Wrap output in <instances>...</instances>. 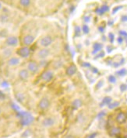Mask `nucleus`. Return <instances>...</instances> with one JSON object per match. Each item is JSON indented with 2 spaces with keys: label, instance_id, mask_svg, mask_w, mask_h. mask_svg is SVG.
Wrapping results in <instances>:
<instances>
[{
  "label": "nucleus",
  "instance_id": "1",
  "mask_svg": "<svg viewBox=\"0 0 127 138\" xmlns=\"http://www.w3.org/2000/svg\"><path fill=\"white\" fill-rule=\"evenodd\" d=\"M17 116L20 118V123L23 126H27L34 121V116L27 112H19Z\"/></svg>",
  "mask_w": 127,
  "mask_h": 138
},
{
  "label": "nucleus",
  "instance_id": "2",
  "mask_svg": "<svg viewBox=\"0 0 127 138\" xmlns=\"http://www.w3.org/2000/svg\"><path fill=\"white\" fill-rule=\"evenodd\" d=\"M50 106V101L48 98H42L38 103V107L41 110H46Z\"/></svg>",
  "mask_w": 127,
  "mask_h": 138
},
{
  "label": "nucleus",
  "instance_id": "3",
  "mask_svg": "<svg viewBox=\"0 0 127 138\" xmlns=\"http://www.w3.org/2000/svg\"><path fill=\"white\" fill-rule=\"evenodd\" d=\"M53 40H52V36H46L45 37H43L41 40V46L42 47H47L48 46H50L52 43Z\"/></svg>",
  "mask_w": 127,
  "mask_h": 138
},
{
  "label": "nucleus",
  "instance_id": "4",
  "mask_svg": "<svg viewBox=\"0 0 127 138\" xmlns=\"http://www.w3.org/2000/svg\"><path fill=\"white\" fill-rule=\"evenodd\" d=\"M53 77H54L53 72L51 71H47L41 74V79L45 82H50L53 78Z\"/></svg>",
  "mask_w": 127,
  "mask_h": 138
},
{
  "label": "nucleus",
  "instance_id": "5",
  "mask_svg": "<svg viewBox=\"0 0 127 138\" xmlns=\"http://www.w3.org/2000/svg\"><path fill=\"white\" fill-rule=\"evenodd\" d=\"M6 44L8 46L10 47H15L18 44V39L16 36H9L6 41Z\"/></svg>",
  "mask_w": 127,
  "mask_h": 138
},
{
  "label": "nucleus",
  "instance_id": "6",
  "mask_svg": "<svg viewBox=\"0 0 127 138\" xmlns=\"http://www.w3.org/2000/svg\"><path fill=\"white\" fill-rule=\"evenodd\" d=\"M17 54H18V55H19L22 57H27L30 54V49L27 47H21L18 50Z\"/></svg>",
  "mask_w": 127,
  "mask_h": 138
},
{
  "label": "nucleus",
  "instance_id": "7",
  "mask_svg": "<svg viewBox=\"0 0 127 138\" xmlns=\"http://www.w3.org/2000/svg\"><path fill=\"white\" fill-rule=\"evenodd\" d=\"M126 119H127V116L125 112H119V114L117 115L115 120L117 121V123L122 124V123H124L125 121H126Z\"/></svg>",
  "mask_w": 127,
  "mask_h": 138
},
{
  "label": "nucleus",
  "instance_id": "8",
  "mask_svg": "<svg viewBox=\"0 0 127 138\" xmlns=\"http://www.w3.org/2000/svg\"><path fill=\"white\" fill-rule=\"evenodd\" d=\"M55 124V120L52 117H47L42 121V125L45 127H51Z\"/></svg>",
  "mask_w": 127,
  "mask_h": 138
},
{
  "label": "nucleus",
  "instance_id": "9",
  "mask_svg": "<svg viewBox=\"0 0 127 138\" xmlns=\"http://www.w3.org/2000/svg\"><path fill=\"white\" fill-rule=\"evenodd\" d=\"M49 54V50L48 49H41L37 52V57L41 59H45L46 58Z\"/></svg>",
  "mask_w": 127,
  "mask_h": 138
},
{
  "label": "nucleus",
  "instance_id": "10",
  "mask_svg": "<svg viewBox=\"0 0 127 138\" xmlns=\"http://www.w3.org/2000/svg\"><path fill=\"white\" fill-rule=\"evenodd\" d=\"M34 41V36H32V35H27L24 37V44L26 45V46H29L31 45Z\"/></svg>",
  "mask_w": 127,
  "mask_h": 138
},
{
  "label": "nucleus",
  "instance_id": "11",
  "mask_svg": "<svg viewBox=\"0 0 127 138\" xmlns=\"http://www.w3.org/2000/svg\"><path fill=\"white\" fill-rule=\"evenodd\" d=\"M19 77L21 80L23 81H25L27 80V78H29V73H28V71L26 70V69H23L21 70L19 72Z\"/></svg>",
  "mask_w": 127,
  "mask_h": 138
},
{
  "label": "nucleus",
  "instance_id": "12",
  "mask_svg": "<svg viewBox=\"0 0 127 138\" xmlns=\"http://www.w3.org/2000/svg\"><path fill=\"white\" fill-rule=\"evenodd\" d=\"M28 70L32 72V73H35L38 71V65L36 62H34V61H31L28 64Z\"/></svg>",
  "mask_w": 127,
  "mask_h": 138
},
{
  "label": "nucleus",
  "instance_id": "13",
  "mask_svg": "<svg viewBox=\"0 0 127 138\" xmlns=\"http://www.w3.org/2000/svg\"><path fill=\"white\" fill-rule=\"evenodd\" d=\"M20 61H19V59L18 57H11L10 59H9V61H8V65H10V66H16V65H18L19 64Z\"/></svg>",
  "mask_w": 127,
  "mask_h": 138
},
{
  "label": "nucleus",
  "instance_id": "14",
  "mask_svg": "<svg viewBox=\"0 0 127 138\" xmlns=\"http://www.w3.org/2000/svg\"><path fill=\"white\" fill-rule=\"evenodd\" d=\"M120 133H121V129L119 127H112L109 131V134L112 136H118Z\"/></svg>",
  "mask_w": 127,
  "mask_h": 138
},
{
  "label": "nucleus",
  "instance_id": "15",
  "mask_svg": "<svg viewBox=\"0 0 127 138\" xmlns=\"http://www.w3.org/2000/svg\"><path fill=\"white\" fill-rule=\"evenodd\" d=\"M76 72V67L75 65H70V67H68V68L66 69V74L69 76H72Z\"/></svg>",
  "mask_w": 127,
  "mask_h": 138
},
{
  "label": "nucleus",
  "instance_id": "16",
  "mask_svg": "<svg viewBox=\"0 0 127 138\" xmlns=\"http://www.w3.org/2000/svg\"><path fill=\"white\" fill-rule=\"evenodd\" d=\"M82 104H83V103L80 99H75L72 103V107L73 109H77L82 106Z\"/></svg>",
  "mask_w": 127,
  "mask_h": 138
},
{
  "label": "nucleus",
  "instance_id": "17",
  "mask_svg": "<svg viewBox=\"0 0 127 138\" xmlns=\"http://www.w3.org/2000/svg\"><path fill=\"white\" fill-rule=\"evenodd\" d=\"M112 98L111 97H109V96H106L104 98V99L102 100V103L100 104V106L101 107H103V106H109L111 103H112Z\"/></svg>",
  "mask_w": 127,
  "mask_h": 138
},
{
  "label": "nucleus",
  "instance_id": "18",
  "mask_svg": "<svg viewBox=\"0 0 127 138\" xmlns=\"http://www.w3.org/2000/svg\"><path fill=\"white\" fill-rule=\"evenodd\" d=\"M109 6H102L101 8H99V9H97V10H96V12L99 14V15H102L103 13H104L105 12H107V11H109Z\"/></svg>",
  "mask_w": 127,
  "mask_h": 138
},
{
  "label": "nucleus",
  "instance_id": "19",
  "mask_svg": "<svg viewBox=\"0 0 127 138\" xmlns=\"http://www.w3.org/2000/svg\"><path fill=\"white\" fill-rule=\"evenodd\" d=\"M93 48H94V51L92 52L93 54H96L97 52H99L101 51V50L102 49V44H99V43H95L93 46Z\"/></svg>",
  "mask_w": 127,
  "mask_h": 138
},
{
  "label": "nucleus",
  "instance_id": "20",
  "mask_svg": "<svg viewBox=\"0 0 127 138\" xmlns=\"http://www.w3.org/2000/svg\"><path fill=\"white\" fill-rule=\"evenodd\" d=\"M16 98L17 99L18 102L23 103L24 100V98H25V97H24V94H22V93H17V94L16 95Z\"/></svg>",
  "mask_w": 127,
  "mask_h": 138
},
{
  "label": "nucleus",
  "instance_id": "21",
  "mask_svg": "<svg viewBox=\"0 0 127 138\" xmlns=\"http://www.w3.org/2000/svg\"><path fill=\"white\" fill-rule=\"evenodd\" d=\"M19 3L21 6L27 7L31 5V0H19Z\"/></svg>",
  "mask_w": 127,
  "mask_h": 138
},
{
  "label": "nucleus",
  "instance_id": "22",
  "mask_svg": "<svg viewBox=\"0 0 127 138\" xmlns=\"http://www.w3.org/2000/svg\"><path fill=\"white\" fill-rule=\"evenodd\" d=\"M119 106V102H113V103H111L109 105V109H113L118 107Z\"/></svg>",
  "mask_w": 127,
  "mask_h": 138
},
{
  "label": "nucleus",
  "instance_id": "23",
  "mask_svg": "<svg viewBox=\"0 0 127 138\" xmlns=\"http://www.w3.org/2000/svg\"><path fill=\"white\" fill-rule=\"evenodd\" d=\"M125 73H126V71H125V68H122V69H121V70H119V71L116 72V74H119V76H124L125 74Z\"/></svg>",
  "mask_w": 127,
  "mask_h": 138
},
{
  "label": "nucleus",
  "instance_id": "24",
  "mask_svg": "<svg viewBox=\"0 0 127 138\" xmlns=\"http://www.w3.org/2000/svg\"><path fill=\"white\" fill-rule=\"evenodd\" d=\"M83 32L84 33H89V31H90V29H89V27H88V26L87 25H83Z\"/></svg>",
  "mask_w": 127,
  "mask_h": 138
},
{
  "label": "nucleus",
  "instance_id": "25",
  "mask_svg": "<svg viewBox=\"0 0 127 138\" xmlns=\"http://www.w3.org/2000/svg\"><path fill=\"white\" fill-rule=\"evenodd\" d=\"M109 81L111 82V83H115L116 82V78L114 75H110L109 77Z\"/></svg>",
  "mask_w": 127,
  "mask_h": 138
},
{
  "label": "nucleus",
  "instance_id": "26",
  "mask_svg": "<svg viewBox=\"0 0 127 138\" xmlns=\"http://www.w3.org/2000/svg\"><path fill=\"white\" fill-rule=\"evenodd\" d=\"M11 54H12V51H11V50H5L4 51H3V54H4V56L5 57H9L10 55H11Z\"/></svg>",
  "mask_w": 127,
  "mask_h": 138
},
{
  "label": "nucleus",
  "instance_id": "27",
  "mask_svg": "<svg viewBox=\"0 0 127 138\" xmlns=\"http://www.w3.org/2000/svg\"><path fill=\"white\" fill-rule=\"evenodd\" d=\"M106 115V112H105L104 111H101V112H100L98 114H97V118L100 120V119H102V118Z\"/></svg>",
  "mask_w": 127,
  "mask_h": 138
},
{
  "label": "nucleus",
  "instance_id": "28",
  "mask_svg": "<svg viewBox=\"0 0 127 138\" xmlns=\"http://www.w3.org/2000/svg\"><path fill=\"white\" fill-rule=\"evenodd\" d=\"M7 19H8V17L6 15H2L1 16H0V20L3 21V22L7 21Z\"/></svg>",
  "mask_w": 127,
  "mask_h": 138
},
{
  "label": "nucleus",
  "instance_id": "29",
  "mask_svg": "<svg viewBox=\"0 0 127 138\" xmlns=\"http://www.w3.org/2000/svg\"><path fill=\"white\" fill-rule=\"evenodd\" d=\"M120 90L121 92H125V90H127V85L125 84H122L120 85Z\"/></svg>",
  "mask_w": 127,
  "mask_h": 138
},
{
  "label": "nucleus",
  "instance_id": "30",
  "mask_svg": "<svg viewBox=\"0 0 127 138\" xmlns=\"http://www.w3.org/2000/svg\"><path fill=\"white\" fill-rule=\"evenodd\" d=\"M109 39H110V42H111V43H113V42H114V38H115L114 34L112 33H110L109 34Z\"/></svg>",
  "mask_w": 127,
  "mask_h": 138
},
{
  "label": "nucleus",
  "instance_id": "31",
  "mask_svg": "<svg viewBox=\"0 0 127 138\" xmlns=\"http://www.w3.org/2000/svg\"><path fill=\"white\" fill-rule=\"evenodd\" d=\"M75 33H76V36H79L80 33V28L79 27H75Z\"/></svg>",
  "mask_w": 127,
  "mask_h": 138
},
{
  "label": "nucleus",
  "instance_id": "32",
  "mask_svg": "<svg viewBox=\"0 0 127 138\" xmlns=\"http://www.w3.org/2000/svg\"><path fill=\"white\" fill-rule=\"evenodd\" d=\"M122 6H117V7H115V8H114L113 9V10H112V14H115V12H117V11H119L120 9H122Z\"/></svg>",
  "mask_w": 127,
  "mask_h": 138
},
{
  "label": "nucleus",
  "instance_id": "33",
  "mask_svg": "<svg viewBox=\"0 0 127 138\" xmlns=\"http://www.w3.org/2000/svg\"><path fill=\"white\" fill-rule=\"evenodd\" d=\"M119 34H120L121 36H125V37H127V33H126L125 31L121 30V31H119Z\"/></svg>",
  "mask_w": 127,
  "mask_h": 138
},
{
  "label": "nucleus",
  "instance_id": "34",
  "mask_svg": "<svg viewBox=\"0 0 127 138\" xmlns=\"http://www.w3.org/2000/svg\"><path fill=\"white\" fill-rule=\"evenodd\" d=\"M104 85V82H103V81H100L98 83H97V89H99V88H101V87H102V85Z\"/></svg>",
  "mask_w": 127,
  "mask_h": 138
},
{
  "label": "nucleus",
  "instance_id": "35",
  "mask_svg": "<svg viewBox=\"0 0 127 138\" xmlns=\"http://www.w3.org/2000/svg\"><path fill=\"white\" fill-rule=\"evenodd\" d=\"M121 20L122 22H127V16H122L121 18Z\"/></svg>",
  "mask_w": 127,
  "mask_h": 138
},
{
  "label": "nucleus",
  "instance_id": "36",
  "mask_svg": "<svg viewBox=\"0 0 127 138\" xmlns=\"http://www.w3.org/2000/svg\"><path fill=\"white\" fill-rule=\"evenodd\" d=\"M1 85H2L3 87H4V88H7V87L9 86V84H8V82H3L1 84Z\"/></svg>",
  "mask_w": 127,
  "mask_h": 138
},
{
  "label": "nucleus",
  "instance_id": "37",
  "mask_svg": "<svg viewBox=\"0 0 127 138\" xmlns=\"http://www.w3.org/2000/svg\"><path fill=\"white\" fill-rule=\"evenodd\" d=\"M97 135V133H91V134L88 136V138H95Z\"/></svg>",
  "mask_w": 127,
  "mask_h": 138
},
{
  "label": "nucleus",
  "instance_id": "38",
  "mask_svg": "<svg viewBox=\"0 0 127 138\" xmlns=\"http://www.w3.org/2000/svg\"><path fill=\"white\" fill-rule=\"evenodd\" d=\"M122 41H123V38H122V36H119V37L118 38V42H119V44H122Z\"/></svg>",
  "mask_w": 127,
  "mask_h": 138
},
{
  "label": "nucleus",
  "instance_id": "39",
  "mask_svg": "<svg viewBox=\"0 0 127 138\" xmlns=\"http://www.w3.org/2000/svg\"><path fill=\"white\" fill-rule=\"evenodd\" d=\"M104 52L101 51V52L97 55V57H104Z\"/></svg>",
  "mask_w": 127,
  "mask_h": 138
},
{
  "label": "nucleus",
  "instance_id": "40",
  "mask_svg": "<svg viewBox=\"0 0 127 138\" xmlns=\"http://www.w3.org/2000/svg\"><path fill=\"white\" fill-rule=\"evenodd\" d=\"M13 109H15L16 111L19 110V107H17V106H16V105H15V104H13Z\"/></svg>",
  "mask_w": 127,
  "mask_h": 138
},
{
  "label": "nucleus",
  "instance_id": "41",
  "mask_svg": "<svg viewBox=\"0 0 127 138\" xmlns=\"http://www.w3.org/2000/svg\"><path fill=\"white\" fill-rule=\"evenodd\" d=\"M64 138H75V136H73V135L69 134V135H66Z\"/></svg>",
  "mask_w": 127,
  "mask_h": 138
},
{
  "label": "nucleus",
  "instance_id": "42",
  "mask_svg": "<svg viewBox=\"0 0 127 138\" xmlns=\"http://www.w3.org/2000/svg\"><path fill=\"white\" fill-rule=\"evenodd\" d=\"M83 66H84V67H90V66H91V65H90L89 63L85 62L84 64H83Z\"/></svg>",
  "mask_w": 127,
  "mask_h": 138
},
{
  "label": "nucleus",
  "instance_id": "43",
  "mask_svg": "<svg viewBox=\"0 0 127 138\" xmlns=\"http://www.w3.org/2000/svg\"><path fill=\"white\" fill-rule=\"evenodd\" d=\"M107 49H108V52L110 53V52H112V47H109H109H107Z\"/></svg>",
  "mask_w": 127,
  "mask_h": 138
},
{
  "label": "nucleus",
  "instance_id": "44",
  "mask_svg": "<svg viewBox=\"0 0 127 138\" xmlns=\"http://www.w3.org/2000/svg\"><path fill=\"white\" fill-rule=\"evenodd\" d=\"M92 71H93L94 73H97V72H98V71H97V68H94L92 69Z\"/></svg>",
  "mask_w": 127,
  "mask_h": 138
},
{
  "label": "nucleus",
  "instance_id": "45",
  "mask_svg": "<svg viewBox=\"0 0 127 138\" xmlns=\"http://www.w3.org/2000/svg\"><path fill=\"white\" fill-rule=\"evenodd\" d=\"M89 19H90V17H89V16H87V17H85V19H84V20H85L86 22H89V21H90Z\"/></svg>",
  "mask_w": 127,
  "mask_h": 138
},
{
  "label": "nucleus",
  "instance_id": "46",
  "mask_svg": "<svg viewBox=\"0 0 127 138\" xmlns=\"http://www.w3.org/2000/svg\"><path fill=\"white\" fill-rule=\"evenodd\" d=\"M98 30H100V31H101V33H102V32L104 31V28H103V27H100L98 28Z\"/></svg>",
  "mask_w": 127,
  "mask_h": 138
},
{
  "label": "nucleus",
  "instance_id": "47",
  "mask_svg": "<svg viewBox=\"0 0 127 138\" xmlns=\"http://www.w3.org/2000/svg\"><path fill=\"white\" fill-rule=\"evenodd\" d=\"M109 25H112V24H113V21H112H112H111V22L109 21Z\"/></svg>",
  "mask_w": 127,
  "mask_h": 138
},
{
  "label": "nucleus",
  "instance_id": "48",
  "mask_svg": "<svg viewBox=\"0 0 127 138\" xmlns=\"http://www.w3.org/2000/svg\"><path fill=\"white\" fill-rule=\"evenodd\" d=\"M2 9V4L0 3V9Z\"/></svg>",
  "mask_w": 127,
  "mask_h": 138
},
{
  "label": "nucleus",
  "instance_id": "49",
  "mask_svg": "<svg viewBox=\"0 0 127 138\" xmlns=\"http://www.w3.org/2000/svg\"><path fill=\"white\" fill-rule=\"evenodd\" d=\"M0 114H1V109H0Z\"/></svg>",
  "mask_w": 127,
  "mask_h": 138
},
{
  "label": "nucleus",
  "instance_id": "50",
  "mask_svg": "<svg viewBox=\"0 0 127 138\" xmlns=\"http://www.w3.org/2000/svg\"><path fill=\"white\" fill-rule=\"evenodd\" d=\"M126 128H127V125H126Z\"/></svg>",
  "mask_w": 127,
  "mask_h": 138
},
{
  "label": "nucleus",
  "instance_id": "51",
  "mask_svg": "<svg viewBox=\"0 0 127 138\" xmlns=\"http://www.w3.org/2000/svg\"><path fill=\"white\" fill-rule=\"evenodd\" d=\"M126 116H127V113H126Z\"/></svg>",
  "mask_w": 127,
  "mask_h": 138
}]
</instances>
